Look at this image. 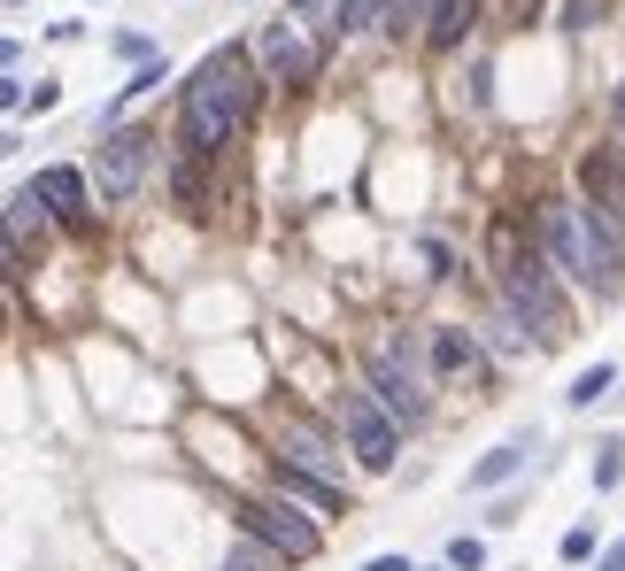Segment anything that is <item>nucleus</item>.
<instances>
[{"instance_id":"obj_25","label":"nucleus","mask_w":625,"mask_h":571,"mask_svg":"<svg viewBox=\"0 0 625 571\" xmlns=\"http://www.w3.org/2000/svg\"><path fill=\"white\" fill-rule=\"evenodd\" d=\"M224 571H271V549H263V541H240V549L224 557Z\"/></svg>"},{"instance_id":"obj_8","label":"nucleus","mask_w":625,"mask_h":571,"mask_svg":"<svg viewBox=\"0 0 625 571\" xmlns=\"http://www.w3.org/2000/svg\"><path fill=\"white\" fill-rule=\"evenodd\" d=\"M255 54H263V78L271 86H310L316 70H324V47L302 39V16H271L263 39H255Z\"/></svg>"},{"instance_id":"obj_4","label":"nucleus","mask_w":625,"mask_h":571,"mask_svg":"<svg viewBox=\"0 0 625 571\" xmlns=\"http://www.w3.org/2000/svg\"><path fill=\"white\" fill-rule=\"evenodd\" d=\"M363 387H371V402H379L394 425H425V418H433V371H425V355H417L410 340L363 348Z\"/></svg>"},{"instance_id":"obj_11","label":"nucleus","mask_w":625,"mask_h":571,"mask_svg":"<svg viewBox=\"0 0 625 571\" xmlns=\"http://www.w3.org/2000/svg\"><path fill=\"white\" fill-rule=\"evenodd\" d=\"M541 455V432H517V440H502V448H486L478 463H471V494H502L510 479H525V463Z\"/></svg>"},{"instance_id":"obj_5","label":"nucleus","mask_w":625,"mask_h":571,"mask_svg":"<svg viewBox=\"0 0 625 571\" xmlns=\"http://www.w3.org/2000/svg\"><path fill=\"white\" fill-rule=\"evenodd\" d=\"M240 533H248V541H263V549H271V557H286V564H310L316 549H324V525H316L302 502H286V494L240 502Z\"/></svg>"},{"instance_id":"obj_3","label":"nucleus","mask_w":625,"mask_h":571,"mask_svg":"<svg viewBox=\"0 0 625 571\" xmlns=\"http://www.w3.org/2000/svg\"><path fill=\"white\" fill-rule=\"evenodd\" d=\"M502 301H510V317H517L525 332H541L548 348L572 340V301L556 293L548 256H541V248H517L510 232H502Z\"/></svg>"},{"instance_id":"obj_1","label":"nucleus","mask_w":625,"mask_h":571,"mask_svg":"<svg viewBox=\"0 0 625 571\" xmlns=\"http://www.w3.org/2000/svg\"><path fill=\"white\" fill-rule=\"evenodd\" d=\"M255 70H248V47H216L193 78H185V109H178V140L193 162H216L224 147L248 132L255 117Z\"/></svg>"},{"instance_id":"obj_20","label":"nucleus","mask_w":625,"mask_h":571,"mask_svg":"<svg viewBox=\"0 0 625 571\" xmlns=\"http://www.w3.org/2000/svg\"><path fill=\"white\" fill-rule=\"evenodd\" d=\"M162 78H170V62H155V54H148V62H140V78H132V86H124V93H117V101H109V117H117V109H132V101H140V93H155Z\"/></svg>"},{"instance_id":"obj_17","label":"nucleus","mask_w":625,"mask_h":571,"mask_svg":"<svg viewBox=\"0 0 625 571\" xmlns=\"http://www.w3.org/2000/svg\"><path fill=\"white\" fill-rule=\"evenodd\" d=\"M478 348H486V355H502V363H517V355H525V348H533V340H525V324H517V317H510V309H502V317H494V324H486V340H478Z\"/></svg>"},{"instance_id":"obj_29","label":"nucleus","mask_w":625,"mask_h":571,"mask_svg":"<svg viewBox=\"0 0 625 571\" xmlns=\"http://www.w3.org/2000/svg\"><path fill=\"white\" fill-rule=\"evenodd\" d=\"M8 279H23V248H16V240L0 232V286H8Z\"/></svg>"},{"instance_id":"obj_6","label":"nucleus","mask_w":625,"mask_h":571,"mask_svg":"<svg viewBox=\"0 0 625 571\" xmlns=\"http://www.w3.org/2000/svg\"><path fill=\"white\" fill-rule=\"evenodd\" d=\"M148 170H155V132L148 124H109L101 147H93V178L85 186H101V201H132L148 186Z\"/></svg>"},{"instance_id":"obj_16","label":"nucleus","mask_w":625,"mask_h":571,"mask_svg":"<svg viewBox=\"0 0 625 571\" xmlns=\"http://www.w3.org/2000/svg\"><path fill=\"white\" fill-rule=\"evenodd\" d=\"M471 16H478V0H433V8H425V39H433V47H464Z\"/></svg>"},{"instance_id":"obj_14","label":"nucleus","mask_w":625,"mask_h":571,"mask_svg":"<svg viewBox=\"0 0 625 571\" xmlns=\"http://www.w3.org/2000/svg\"><path fill=\"white\" fill-rule=\"evenodd\" d=\"M271 494L310 502V510H340V487H332V479H316V471H302V463H286V455H279V487H271Z\"/></svg>"},{"instance_id":"obj_33","label":"nucleus","mask_w":625,"mask_h":571,"mask_svg":"<svg viewBox=\"0 0 625 571\" xmlns=\"http://www.w3.org/2000/svg\"><path fill=\"white\" fill-rule=\"evenodd\" d=\"M618 132H625V86H618Z\"/></svg>"},{"instance_id":"obj_22","label":"nucleus","mask_w":625,"mask_h":571,"mask_svg":"<svg viewBox=\"0 0 625 571\" xmlns=\"http://www.w3.org/2000/svg\"><path fill=\"white\" fill-rule=\"evenodd\" d=\"M448 571H486V541H478V533H456V541H448Z\"/></svg>"},{"instance_id":"obj_28","label":"nucleus","mask_w":625,"mask_h":571,"mask_svg":"<svg viewBox=\"0 0 625 571\" xmlns=\"http://www.w3.org/2000/svg\"><path fill=\"white\" fill-rule=\"evenodd\" d=\"M16 109H23V78H16V70H0V117H16Z\"/></svg>"},{"instance_id":"obj_21","label":"nucleus","mask_w":625,"mask_h":571,"mask_svg":"<svg viewBox=\"0 0 625 571\" xmlns=\"http://www.w3.org/2000/svg\"><path fill=\"white\" fill-rule=\"evenodd\" d=\"M595 549H603V525H595V518H579V525L564 533V564H587Z\"/></svg>"},{"instance_id":"obj_18","label":"nucleus","mask_w":625,"mask_h":571,"mask_svg":"<svg viewBox=\"0 0 625 571\" xmlns=\"http://www.w3.org/2000/svg\"><path fill=\"white\" fill-rule=\"evenodd\" d=\"M611 387H618V371H611V363H587V371L572 379V394H564V402H572V410H595Z\"/></svg>"},{"instance_id":"obj_10","label":"nucleus","mask_w":625,"mask_h":571,"mask_svg":"<svg viewBox=\"0 0 625 571\" xmlns=\"http://www.w3.org/2000/svg\"><path fill=\"white\" fill-rule=\"evenodd\" d=\"M31 201H39L54 224H85V201H93V186H85V170H70V162H47V170L31 178Z\"/></svg>"},{"instance_id":"obj_9","label":"nucleus","mask_w":625,"mask_h":571,"mask_svg":"<svg viewBox=\"0 0 625 571\" xmlns=\"http://www.w3.org/2000/svg\"><path fill=\"white\" fill-rule=\"evenodd\" d=\"M579 186H587V209L625 232V147H595L579 162Z\"/></svg>"},{"instance_id":"obj_23","label":"nucleus","mask_w":625,"mask_h":571,"mask_svg":"<svg viewBox=\"0 0 625 571\" xmlns=\"http://www.w3.org/2000/svg\"><path fill=\"white\" fill-rule=\"evenodd\" d=\"M170 186H178V201L201 217V201H209V186H201V162H178V178H170Z\"/></svg>"},{"instance_id":"obj_34","label":"nucleus","mask_w":625,"mask_h":571,"mask_svg":"<svg viewBox=\"0 0 625 571\" xmlns=\"http://www.w3.org/2000/svg\"><path fill=\"white\" fill-rule=\"evenodd\" d=\"M0 332H8V309H0Z\"/></svg>"},{"instance_id":"obj_15","label":"nucleus","mask_w":625,"mask_h":571,"mask_svg":"<svg viewBox=\"0 0 625 571\" xmlns=\"http://www.w3.org/2000/svg\"><path fill=\"white\" fill-rule=\"evenodd\" d=\"M47 224H54V217H47V209H39V201H31V186H23V193H16V201H8V217H0V232H8V240H16V248H23V256H31V248H39V240H47Z\"/></svg>"},{"instance_id":"obj_31","label":"nucleus","mask_w":625,"mask_h":571,"mask_svg":"<svg viewBox=\"0 0 625 571\" xmlns=\"http://www.w3.org/2000/svg\"><path fill=\"white\" fill-rule=\"evenodd\" d=\"M603 571H625V541H611V549H603Z\"/></svg>"},{"instance_id":"obj_12","label":"nucleus","mask_w":625,"mask_h":571,"mask_svg":"<svg viewBox=\"0 0 625 571\" xmlns=\"http://www.w3.org/2000/svg\"><path fill=\"white\" fill-rule=\"evenodd\" d=\"M279 440H286V463H302V471H316V479H332V487H340V448H332L310 418H286Z\"/></svg>"},{"instance_id":"obj_26","label":"nucleus","mask_w":625,"mask_h":571,"mask_svg":"<svg viewBox=\"0 0 625 571\" xmlns=\"http://www.w3.org/2000/svg\"><path fill=\"white\" fill-rule=\"evenodd\" d=\"M23 109H31V117H47V109H62V86H54V78H39V86H23Z\"/></svg>"},{"instance_id":"obj_13","label":"nucleus","mask_w":625,"mask_h":571,"mask_svg":"<svg viewBox=\"0 0 625 571\" xmlns=\"http://www.w3.org/2000/svg\"><path fill=\"white\" fill-rule=\"evenodd\" d=\"M433 371H441V379H478V371H486L478 332H464V324H433Z\"/></svg>"},{"instance_id":"obj_32","label":"nucleus","mask_w":625,"mask_h":571,"mask_svg":"<svg viewBox=\"0 0 625 571\" xmlns=\"http://www.w3.org/2000/svg\"><path fill=\"white\" fill-rule=\"evenodd\" d=\"M16 54H23V47H16V39H0V70H16Z\"/></svg>"},{"instance_id":"obj_19","label":"nucleus","mask_w":625,"mask_h":571,"mask_svg":"<svg viewBox=\"0 0 625 571\" xmlns=\"http://www.w3.org/2000/svg\"><path fill=\"white\" fill-rule=\"evenodd\" d=\"M371 23H379L386 39H410V23H425V0H379Z\"/></svg>"},{"instance_id":"obj_7","label":"nucleus","mask_w":625,"mask_h":571,"mask_svg":"<svg viewBox=\"0 0 625 571\" xmlns=\"http://www.w3.org/2000/svg\"><path fill=\"white\" fill-rule=\"evenodd\" d=\"M340 432H347V448H355V463L363 471H394V448H402V425L371 402V387H355V394H340Z\"/></svg>"},{"instance_id":"obj_2","label":"nucleus","mask_w":625,"mask_h":571,"mask_svg":"<svg viewBox=\"0 0 625 571\" xmlns=\"http://www.w3.org/2000/svg\"><path fill=\"white\" fill-rule=\"evenodd\" d=\"M541 256H548L556 279L587 286L595 301H611L625 286V232L603 224L587 201H548L541 209Z\"/></svg>"},{"instance_id":"obj_24","label":"nucleus","mask_w":625,"mask_h":571,"mask_svg":"<svg viewBox=\"0 0 625 571\" xmlns=\"http://www.w3.org/2000/svg\"><path fill=\"white\" fill-rule=\"evenodd\" d=\"M625 479V448L618 440H611V448H603V455H595V487H603V494H611V487H618Z\"/></svg>"},{"instance_id":"obj_27","label":"nucleus","mask_w":625,"mask_h":571,"mask_svg":"<svg viewBox=\"0 0 625 571\" xmlns=\"http://www.w3.org/2000/svg\"><path fill=\"white\" fill-rule=\"evenodd\" d=\"M595 16H603L595 0H572V8H564V31H595Z\"/></svg>"},{"instance_id":"obj_30","label":"nucleus","mask_w":625,"mask_h":571,"mask_svg":"<svg viewBox=\"0 0 625 571\" xmlns=\"http://www.w3.org/2000/svg\"><path fill=\"white\" fill-rule=\"evenodd\" d=\"M363 571H417V564H410V557H371Z\"/></svg>"}]
</instances>
